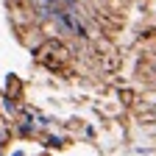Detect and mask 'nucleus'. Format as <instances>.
I'll use <instances>...</instances> for the list:
<instances>
[{"mask_svg":"<svg viewBox=\"0 0 156 156\" xmlns=\"http://www.w3.org/2000/svg\"><path fill=\"white\" fill-rule=\"evenodd\" d=\"M95 64H98V70H101V73L112 75V73H117V67L123 64V56L117 53V50H109V53H101V56H98Z\"/></svg>","mask_w":156,"mask_h":156,"instance_id":"f257e3e1","label":"nucleus"},{"mask_svg":"<svg viewBox=\"0 0 156 156\" xmlns=\"http://www.w3.org/2000/svg\"><path fill=\"white\" fill-rule=\"evenodd\" d=\"M3 92L11 95L14 101H23V95H25V84H23V78L14 75V73H9V75H6V81H3Z\"/></svg>","mask_w":156,"mask_h":156,"instance_id":"f03ea898","label":"nucleus"},{"mask_svg":"<svg viewBox=\"0 0 156 156\" xmlns=\"http://www.w3.org/2000/svg\"><path fill=\"white\" fill-rule=\"evenodd\" d=\"M20 106H23V101H14L11 95H6L3 89H0V112H3V117H6L9 123L20 114Z\"/></svg>","mask_w":156,"mask_h":156,"instance_id":"7ed1b4c3","label":"nucleus"},{"mask_svg":"<svg viewBox=\"0 0 156 156\" xmlns=\"http://www.w3.org/2000/svg\"><path fill=\"white\" fill-rule=\"evenodd\" d=\"M114 95H117V103H120L123 109H134L136 103H140V95H136L128 84H123V87H117L114 89Z\"/></svg>","mask_w":156,"mask_h":156,"instance_id":"20e7f679","label":"nucleus"},{"mask_svg":"<svg viewBox=\"0 0 156 156\" xmlns=\"http://www.w3.org/2000/svg\"><path fill=\"white\" fill-rule=\"evenodd\" d=\"M42 142H45V151H64V148L70 145V140H67V136H62V134H48Z\"/></svg>","mask_w":156,"mask_h":156,"instance_id":"39448f33","label":"nucleus"},{"mask_svg":"<svg viewBox=\"0 0 156 156\" xmlns=\"http://www.w3.org/2000/svg\"><path fill=\"white\" fill-rule=\"evenodd\" d=\"M58 120H56V117L53 114H45V112H36V126L39 128H53Z\"/></svg>","mask_w":156,"mask_h":156,"instance_id":"423d86ee","label":"nucleus"},{"mask_svg":"<svg viewBox=\"0 0 156 156\" xmlns=\"http://www.w3.org/2000/svg\"><path fill=\"white\" fill-rule=\"evenodd\" d=\"M81 136H84L87 142H92L95 136H98V128H95L92 123H84V126H81Z\"/></svg>","mask_w":156,"mask_h":156,"instance_id":"0eeeda50","label":"nucleus"},{"mask_svg":"<svg viewBox=\"0 0 156 156\" xmlns=\"http://www.w3.org/2000/svg\"><path fill=\"white\" fill-rule=\"evenodd\" d=\"M134 153L136 156H151V153H156V148H151V145H145V148L142 145H134Z\"/></svg>","mask_w":156,"mask_h":156,"instance_id":"6e6552de","label":"nucleus"},{"mask_svg":"<svg viewBox=\"0 0 156 156\" xmlns=\"http://www.w3.org/2000/svg\"><path fill=\"white\" fill-rule=\"evenodd\" d=\"M9 156H28V153H25L23 148H11V151H9Z\"/></svg>","mask_w":156,"mask_h":156,"instance_id":"1a4fd4ad","label":"nucleus"},{"mask_svg":"<svg viewBox=\"0 0 156 156\" xmlns=\"http://www.w3.org/2000/svg\"><path fill=\"white\" fill-rule=\"evenodd\" d=\"M0 123H9V120H6V117H3V112H0Z\"/></svg>","mask_w":156,"mask_h":156,"instance_id":"9d476101","label":"nucleus"}]
</instances>
